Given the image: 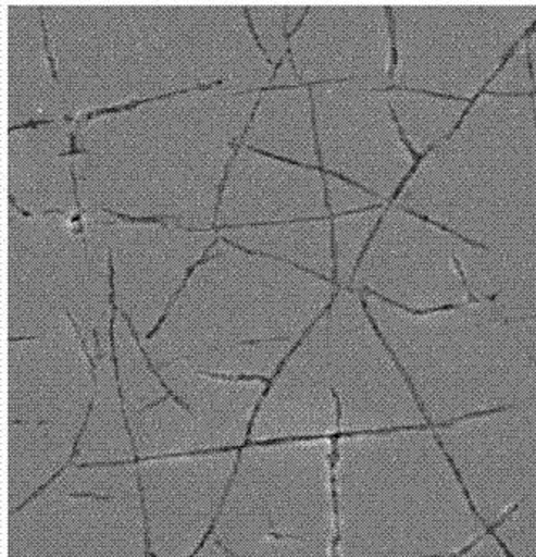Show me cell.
Masks as SVG:
<instances>
[{
  "mask_svg": "<svg viewBox=\"0 0 536 557\" xmlns=\"http://www.w3.org/2000/svg\"><path fill=\"white\" fill-rule=\"evenodd\" d=\"M394 203L536 270L534 96L475 99L458 129L417 161Z\"/></svg>",
  "mask_w": 536,
  "mask_h": 557,
  "instance_id": "1",
  "label": "cell"
},
{
  "mask_svg": "<svg viewBox=\"0 0 536 557\" xmlns=\"http://www.w3.org/2000/svg\"><path fill=\"white\" fill-rule=\"evenodd\" d=\"M334 493L338 557H444L485 533L440 440L422 429L338 438Z\"/></svg>",
  "mask_w": 536,
  "mask_h": 557,
  "instance_id": "2",
  "label": "cell"
},
{
  "mask_svg": "<svg viewBox=\"0 0 536 557\" xmlns=\"http://www.w3.org/2000/svg\"><path fill=\"white\" fill-rule=\"evenodd\" d=\"M413 388L354 290L326 313L267 384L251 443L372 434L424 424Z\"/></svg>",
  "mask_w": 536,
  "mask_h": 557,
  "instance_id": "3",
  "label": "cell"
},
{
  "mask_svg": "<svg viewBox=\"0 0 536 557\" xmlns=\"http://www.w3.org/2000/svg\"><path fill=\"white\" fill-rule=\"evenodd\" d=\"M335 294L323 277L220 264L187 290L162 337L147 341V357L270 384Z\"/></svg>",
  "mask_w": 536,
  "mask_h": 557,
  "instance_id": "4",
  "label": "cell"
},
{
  "mask_svg": "<svg viewBox=\"0 0 536 557\" xmlns=\"http://www.w3.org/2000/svg\"><path fill=\"white\" fill-rule=\"evenodd\" d=\"M363 300L435 424L536 399V364L491 301L413 313Z\"/></svg>",
  "mask_w": 536,
  "mask_h": 557,
  "instance_id": "5",
  "label": "cell"
},
{
  "mask_svg": "<svg viewBox=\"0 0 536 557\" xmlns=\"http://www.w3.org/2000/svg\"><path fill=\"white\" fill-rule=\"evenodd\" d=\"M334 453L329 438L240 449L213 535L233 557H335Z\"/></svg>",
  "mask_w": 536,
  "mask_h": 557,
  "instance_id": "6",
  "label": "cell"
},
{
  "mask_svg": "<svg viewBox=\"0 0 536 557\" xmlns=\"http://www.w3.org/2000/svg\"><path fill=\"white\" fill-rule=\"evenodd\" d=\"M112 350L137 461L246 445L267 382L153 364L133 329Z\"/></svg>",
  "mask_w": 536,
  "mask_h": 557,
  "instance_id": "7",
  "label": "cell"
},
{
  "mask_svg": "<svg viewBox=\"0 0 536 557\" xmlns=\"http://www.w3.org/2000/svg\"><path fill=\"white\" fill-rule=\"evenodd\" d=\"M9 508H22L75 458L94 392L96 361L68 332L10 338Z\"/></svg>",
  "mask_w": 536,
  "mask_h": 557,
  "instance_id": "8",
  "label": "cell"
},
{
  "mask_svg": "<svg viewBox=\"0 0 536 557\" xmlns=\"http://www.w3.org/2000/svg\"><path fill=\"white\" fill-rule=\"evenodd\" d=\"M394 86L472 103L536 26V5H394Z\"/></svg>",
  "mask_w": 536,
  "mask_h": 557,
  "instance_id": "9",
  "label": "cell"
},
{
  "mask_svg": "<svg viewBox=\"0 0 536 557\" xmlns=\"http://www.w3.org/2000/svg\"><path fill=\"white\" fill-rule=\"evenodd\" d=\"M136 462L70 465L10 512L9 557H146Z\"/></svg>",
  "mask_w": 536,
  "mask_h": 557,
  "instance_id": "10",
  "label": "cell"
},
{
  "mask_svg": "<svg viewBox=\"0 0 536 557\" xmlns=\"http://www.w3.org/2000/svg\"><path fill=\"white\" fill-rule=\"evenodd\" d=\"M459 240L432 221L387 205L353 285L413 313L461 307L472 298L456 257Z\"/></svg>",
  "mask_w": 536,
  "mask_h": 557,
  "instance_id": "11",
  "label": "cell"
},
{
  "mask_svg": "<svg viewBox=\"0 0 536 557\" xmlns=\"http://www.w3.org/2000/svg\"><path fill=\"white\" fill-rule=\"evenodd\" d=\"M437 434L488 525L536 492V399L451 422Z\"/></svg>",
  "mask_w": 536,
  "mask_h": 557,
  "instance_id": "12",
  "label": "cell"
},
{
  "mask_svg": "<svg viewBox=\"0 0 536 557\" xmlns=\"http://www.w3.org/2000/svg\"><path fill=\"white\" fill-rule=\"evenodd\" d=\"M239 449L139 459L147 540L155 557H190L217 519Z\"/></svg>",
  "mask_w": 536,
  "mask_h": 557,
  "instance_id": "13",
  "label": "cell"
},
{
  "mask_svg": "<svg viewBox=\"0 0 536 557\" xmlns=\"http://www.w3.org/2000/svg\"><path fill=\"white\" fill-rule=\"evenodd\" d=\"M137 462L124 411L113 354L96 362V392L72 465L113 466Z\"/></svg>",
  "mask_w": 536,
  "mask_h": 557,
  "instance_id": "14",
  "label": "cell"
},
{
  "mask_svg": "<svg viewBox=\"0 0 536 557\" xmlns=\"http://www.w3.org/2000/svg\"><path fill=\"white\" fill-rule=\"evenodd\" d=\"M391 110L404 143L419 159L440 147L464 120L471 103L419 90L388 89Z\"/></svg>",
  "mask_w": 536,
  "mask_h": 557,
  "instance_id": "15",
  "label": "cell"
},
{
  "mask_svg": "<svg viewBox=\"0 0 536 557\" xmlns=\"http://www.w3.org/2000/svg\"><path fill=\"white\" fill-rule=\"evenodd\" d=\"M456 257L469 295L477 301L494 300L515 277L532 270L462 239Z\"/></svg>",
  "mask_w": 536,
  "mask_h": 557,
  "instance_id": "16",
  "label": "cell"
},
{
  "mask_svg": "<svg viewBox=\"0 0 536 557\" xmlns=\"http://www.w3.org/2000/svg\"><path fill=\"white\" fill-rule=\"evenodd\" d=\"M511 557H536V492L496 530Z\"/></svg>",
  "mask_w": 536,
  "mask_h": 557,
  "instance_id": "17",
  "label": "cell"
},
{
  "mask_svg": "<svg viewBox=\"0 0 536 557\" xmlns=\"http://www.w3.org/2000/svg\"><path fill=\"white\" fill-rule=\"evenodd\" d=\"M495 96H535L534 75L528 60L527 39L506 60L487 92Z\"/></svg>",
  "mask_w": 536,
  "mask_h": 557,
  "instance_id": "18",
  "label": "cell"
},
{
  "mask_svg": "<svg viewBox=\"0 0 536 557\" xmlns=\"http://www.w3.org/2000/svg\"><path fill=\"white\" fill-rule=\"evenodd\" d=\"M511 331L514 332L515 338L522 345L528 357L536 364V318L525 319V321L511 322L509 324Z\"/></svg>",
  "mask_w": 536,
  "mask_h": 557,
  "instance_id": "19",
  "label": "cell"
},
{
  "mask_svg": "<svg viewBox=\"0 0 536 557\" xmlns=\"http://www.w3.org/2000/svg\"><path fill=\"white\" fill-rule=\"evenodd\" d=\"M499 553L501 549L494 536H482L468 553L459 557H499Z\"/></svg>",
  "mask_w": 536,
  "mask_h": 557,
  "instance_id": "20",
  "label": "cell"
},
{
  "mask_svg": "<svg viewBox=\"0 0 536 557\" xmlns=\"http://www.w3.org/2000/svg\"><path fill=\"white\" fill-rule=\"evenodd\" d=\"M194 557H233L229 552H227L226 546L216 539V536L211 535L208 536L205 543H203L202 548L194 555Z\"/></svg>",
  "mask_w": 536,
  "mask_h": 557,
  "instance_id": "21",
  "label": "cell"
},
{
  "mask_svg": "<svg viewBox=\"0 0 536 557\" xmlns=\"http://www.w3.org/2000/svg\"><path fill=\"white\" fill-rule=\"evenodd\" d=\"M528 60H531L532 75H534L535 94H536V26L534 32L527 38Z\"/></svg>",
  "mask_w": 536,
  "mask_h": 557,
  "instance_id": "22",
  "label": "cell"
},
{
  "mask_svg": "<svg viewBox=\"0 0 536 557\" xmlns=\"http://www.w3.org/2000/svg\"><path fill=\"white\" fill-rule=\"evenodd\" d=\"M105 213L113 214V216H119L120 220L129 221V223H157L162 224V226H166L165 221L162 218H130L126 216V214L116 213V211L103 210Z\"/></svg>",
  "mask_w": 536,
  "mask_h": 557,
  "instance_id": "23",
  "label": "cell"
},
{
  "mask_svg": "<svg viewBox=\"0 0 536 557\" xmlns=\"http://www.w3.org/2000/svg\"><path fill=\"white\" fill-rule=\"evenodd\" d=\"M244 12H246L247 20H248V26H250L251 36H253L254 42L258 44V47H260L261 52H263L264 57H266L267 63H271V65H273V60H271L270 57H267L266 49H264L263 44H261L260 38H258L257 32H254L253 22H251V16H250V9H244Z\"/></svg>",
  "mask_w": 536,
  "mask_h": 557,
  "instance_id": "24",
  "label": "cell"
},
{
  "mask_svg": "<svg viewBox=\"0 0 536 557\" xmlns=\"http://www.w3.org/2000/svg\"><path fill=\"white\" fill-rule=\"evenodd\" d=\"M70 139H72V149H70L68 152L62 153V157L78 156V153H89L87 152V150L76 149L75 134H72V136H70Z\"/></svg>",
  "mask_w": 536,
  "mask_h": 557,
  "instance_id": "25",
  "label": "cell"
},
{
  "mask_svg": "<svg viewBox=\"0 0 536 557\" xmlns=\"http://www.w3.org/2000/svg\"><path fill=\"white\" fill-rule=\"evenodd\" d=\"M499 557H508V555H506V553H499Z\"/></svg>",
  "mask_w": 536,
  "mask_h": 557,
  "instance_id": "26",
  "label": "cell"
},
{
  "mask_svg": "<svg viewBox=\"0 0 536 557\" xmlns=\"http://www.w3.org/2000/svg\"><path fill=\"white\" fill-rule=\"evenodd\" d=\"M534 103H535V113H536V94L534 96Z\"/></svg>",
  "mask_w": 536,
  "mask_h": 557,
  "instance_id": "27",
  "label": "cell"
}]
</instances>
